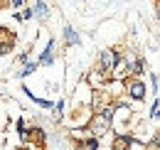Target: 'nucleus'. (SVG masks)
I'll return each mask as SVG.
<instances>
[{
  "instance_id": "17",
  "label": "nucleus",
  "mask_w": 160,
  "mask_h": 150,
  "mask_svg": "<svg viewBox=\"0 0 160 150\" xmlns=\"http://www.w3.org/2000/svg\"><path fill=\"white\" fill-rule=\"evenodd\" d=\"M155 2H158V0H155Z\"/></svg>"
},
{
  "instance_id": "10",
  "label": "nucleus",
  "mask_w": 160,
  "mask_h": 150,
  "mask_svg": "<svg viewBox=\"0 0 160 150\" xmlns=\"http://www.w3.org/2000/svg\"><path fill=\"white\" fill-rule=\"evenodd\" d=\"M32 12H35V18H37V20H47V18H49V5H47L44 0H37V2L32 5Z\"/></svg>"
},
{
  "instance_id": "15",
  "label": "nucleus",
  "mask_w": 160,
  "mask_h": 150,
  "mask_svg": "<svg viewBox=\"0 0 160 150\" xmlns=\"http://www.w3.org/2000/svg\"><path fill=\"white\" fill-rule=\"evenodd\" d=\"M150 84H153V94H158V74H150Z\"/></svg>"
},
{
  "instance_id": "3",
  "label": "nucleus",
  "mask_w": 160,
  "mask_h": 150,
  "mask_svg": "<svg viewBox=\"0 0 160 150\" xmlns=\"http://www.w3.org/2000/svg\"><path fill=\"white\" fill-rule=\"evenodd\" d=\"M86 84L94 86V89H106V86L111 84V72H106V69H101V67H94V69L89 72Z\"/></svg>"
},
{
  "instance_id": "13",
  "label": "nucleus",
  "mask_w": 160,
  "mask_h": 150,
  "mask_svg": "<svg viewBox=\"0 0 160 150\" xmlns=\"http://www.w3.org/2000/svg\"><path fill=\"white\" fill-rule=\"evenodd\" d=\"M158 108H160V103H158V98H153V103H150V113H148V118L155 123L158 121Z\"/></svg>"
},
{
  "instance_id": "4",
  "label": "nucleus",
  "mask_w": 160,
  "mask_h": 150,
  "mask_svg": "<svg viewBox=\"0 0 160 150\" xmlns=\"http://www.w3.org/2000/svg\"><path fill=\"white\" fill-rule=\"evenodd\" d=\"M54 59H57V39L49 37L47 47H44L42 54L37 57V64H40V67H49V64H54Z\"/></svg>"
},
{
  "instance_id": "9",
  "label": "nucleus",
  "mask_w": 160,
  "mask_h": 150,
  "mask_svg": "<svg viewBox=\"0 0 160 150\" xmlns=\"http://www.w3.org/2000/svg\"><path fill=\"white\" fill-rule=\"evenodd\" d=\"M101 140L96 135H89V138H84V140H77V150H99Z\"/></svg>"
},
{
  "instance_id": "7",
  "label": "nucleus",
  "mask_w": 160,
  "mask_h": 150,
  "mask_svg": "<svg viewBox=\"0 0 160 150\" xmlns=\"http://www.w3.org/2000/svg\"><path fill=\"white\" fill-rule=\"evenodd\" d=\"M62 37H64V44H67V47H77V44L81 42L79 32H77L72 25H64V30H62Z\"/></svg>"
},
{
  "instance_id": "12",
  "label": "nucleus",
  "mask_w": 160,
  "mask_h": 150,
  "mask_svg": "<svg viewBox=\"0 0 160 150\" xmlns=\"http://www.w3.org/2000/svg\"><path fill=\"white\" fill-rule=\"evenodd\" d=\"M37 69H40V64H37V62H27V64L22 67V72H20V79H27V76H32L35 72H37Z\"/></svg>"
},
{
  "instance_id": "2",
  "label": "nucleus",
  "mask_w": 160,
  "mask_h": 150,
  "mask_svg": "<svg viewBox=\"0 0 160 150\" xmlns=\"http://www.w3.org/2000/svg\"><path fill=\"white\" fill-rule=\"evenodd\" d=\"M121 47H106L103 52L99 54V62H96V67L101 69H106V72H113V67L118 64V57H121Z\"/></svg>"
},
{
  "instance_id": "5",
  "label": "nucleus",
  "mask_w": 160,
  "mask_h": 150,
  "mask_svg": "<svg viewBox=\"0 0 160 150\" xmlns=\"http://www.w3.org/2000/svg\"><path fill=\"white\" fill-rule=\"evenodd\" d=\"M133 143H136V138H133L131 131L116 133L113 135V143H111V150H128V148H133Z\"/></svg>"
},
{
  "instance_id": "14",
  "label": "nucleus",
  "mask_w": 160,
  "mask_h": 150,
  "mask_svg": "<svg viewBox=\"0 0 160 150\" xmlns=\"http://www.w3.org/2000/svg\"><path fill=\"white\" fill-rule=\"evenodd\" d=\"M8 5H10V8H15V10H22V8L27 5V0H8Z\"/></svg>"
},
{
  "instance_id": "16",
  "label": "nucleus",
  "mask_w": 160,
  "mask_h": 150,
  "mask_svg": "<svg viewBox=\"0 0 160 150\" xmlns=\"http://www.w3.org/2000/svg\"><path fill=\"white\" fill-rule=\"evenodd\" d=\"M18 62H20V64H27V62H30V52H22V54L18 57Z\"/></svg>"
},
{
  "instance_id": "8",
  "label": "nucleus",
  "mask_w": 160,
  "mask_h": 150,
  "mask_svg": "<svg viewBox=\"0 0 160 150\" xmlns=\"http://www.w3.org/2000/svg\"><path fill=\"white\" fill-rule=\"evenodd\" d=\"M30 143H37V145H44L47 143V131L40 128V126H30Z\"/></svg>"
},
{
  "instance_id": "11",
  "label": "nucleus",
  "mask_w": 160,
  "mask_h": 150,
  "mask_svg": "<svg viewBox=\"0 0 160 150\" xmlns=\"http://www.w3.org/2000/svg\"><path fill=\"white\" fill-rule=\"evenodd\" d=\"M64 111H67V101H64V98H57V103L52 106L49 113H54V121H64V116H67Z\"/></svg>"
},
{
  "instance_id": "6",
  "label": "nucleus",
  "mask_w": 160,
  "mask_h": 150,
  "mask_svg": "<svg viewBox=\"0 0 160 150\" xmlns=\"http://www.w3.org/2000/svg\"><path fill=\"white\" fill-rule=\"evenodd\" d=\"M15 32H10L8 27H0V54H8L15 47Z\"/></svg>"
},
{
  "instance_id": "1",
  "label": "nucleus",
  "mask_w": 160,
  "mask_h": 150,
  "mask_svg": "<svg viewBox=\"0 0 160 150\" xmlns=\"http://www.w3.org/2000/svg\"><path fill=\"white\" fill-rule=\"evenodd\" d=\"M123 96H128V101L133 103H143L145 96H148V86L143 79H123Z\"/></svg>"
}]
</instances>
